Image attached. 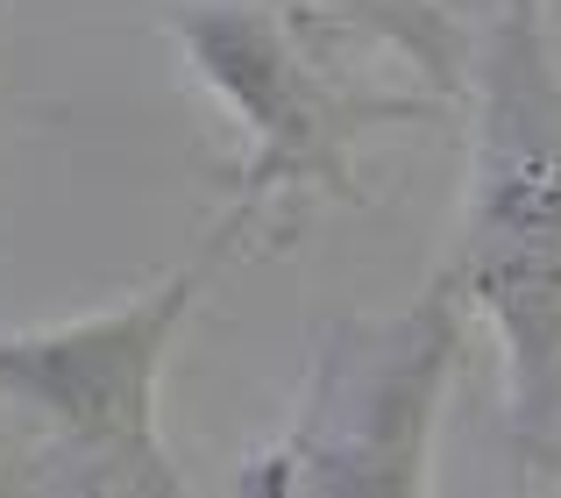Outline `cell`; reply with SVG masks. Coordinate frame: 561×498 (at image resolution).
<instances>
[{
  "instance_id": "obj_1",
  "label": "cell",
  "mask_w": 561,
  "mask_h": 498,
  "mask_svg": "<svg viewBox=\"0 0 561 498\" xmlns=\"http://www.w3.org/2000/svg\"><path fill=\"white\" fill-rule=\"evenodd\" d=\"M448 278L505 349L512 449L534 471L561 428V71L540 0H505L483 57L462 242Z\"/></svg>"
},
{
  "instance_id": "obj_2",
  "label": "cell",
  "mask_w": 561,
  "mask_h": 498,
  "mask_svg": "<svg viewBox=\"0 0 561 498\" xmlns=\"http://www.w3.org/2000/svg\"><path fill=\"white\" fill-rule=\"evenodd\" d=\"M171 36L199 71V86L242 128V171H234V200L220 222L228 242L285 214L299 222L313 200H348L356 143L370 128L426 114V100L334 79V65L320 57L328 29H313L277 0H179Z\"/></svg>"
},
{
  "instance_id": "obj_3",
  "label": "cell",
  "mask_w": 561,
  "mask_h": 498,
  "mask_svg": "<svg viewBox=\"0 0 561 498\" xmlns=\"http://www.w3.org/2000/svg\"><path fill=\"white\" fill-rule=\"evenodd\" d=\"M228 236L150 285L114 314L71 320V328L0 335V406L14 414V456L50 491L100 498H171L185 477L157 442V377H164L171 335L185 328L206 271L228 257Z\"/></svg>"
},
{
  "instance_id": "obj_4",
  "label": "cell",
  "mask_w": 561,
  "mask_h": 498,
  "mask_svg": "<svg viewBox=\"0 0 561 498\" xmlns=\"http://www.w3.org/2000/svg\"><path fill=\"white\" fill-rule=\"evenodd\" d=\"M462 285L434 278L398 320H334L313 349L299 414L285 442L242 471V491H320V498H412L426 491V442L440 420Z\"/></svg>"
},
{
  "instance_id": "obj_5",
  "label": "cell",
  "mask_w": 561,
  "mask_h": 498,
  "mask_svg": "<svg viewBox=\"0 0 561 498\" xmlns=\"http://www.w3.org/2000/svg\"><path fill=\"white\" fill-rule=\"evenodd\" d=\"M277 8L306 14L313 29L328 36H377L383 50L412 57L434 86L462 79V50H469V29H462V0H277Z\"/></svg>"
},
{
  "instance_id": "obj_6",
  "label": "cell",
  "mask_w": 561,
  "mask_h": 498,
  "mask_svg": "<svg viewBox=\"0 0 561 498\" xmlns=\"http://www.w3.org/2000/svg\"><path fill=\"white\" fill-rule=\"evenodd\" d=\"M534 471H540V477H548V471H554V485H561V428H554V442H548V456H540V463H534Z\"/></svg>"
}]
</instances>
